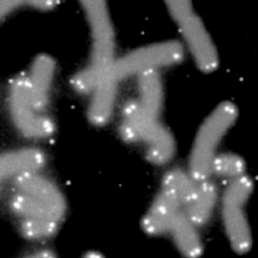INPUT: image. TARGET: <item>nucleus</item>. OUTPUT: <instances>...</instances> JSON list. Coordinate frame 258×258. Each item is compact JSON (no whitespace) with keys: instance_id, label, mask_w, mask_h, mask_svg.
I'll list each match as a JSON object with an SVG mask.
<instances>
[{"instance_id":"f257e3e1","label":"nucleus","mask_w":258,"mask_h":258,"mask_svg":"<svg viewBox=\"0 0 258 258\" xmlns=\"http://www.w3.org/2000/svg\"><path fill=\"white\" fill-rule=\"evenodd\" d=\"M92 32L90 61L73 79V88L81 95L93 92L112 68L114 59V33L109 10L104 1L81 2Z\"/></svg>"},{"instance_id":"f03ea898","label":"nucleus","mask_w":258,"mask_h":258,"mask_svg":"<svg viewBox=\"0 0 258 258\" xmlns=\"http://www.w3.org/2000/svg\"><path fill=\"white\" fill-rule=\"evenodd\" d=\"M238 117L236 106L229 102L220 104L203 122L194 143L190 161V176L197 182L206 181L212 174L220 142Z\"/></svg>"},{"instance_id":"7ed1b4c3","label":"nucleus","mask_w":258,"mask_h":258,"mask_svg":"<svg viewBox=\"0 0 258 258\" xmlns=\"http://www.w3.org/2000/svg\"><path fill=\"white\" fill-rule=\"evenodd\" d=\"M253 184L247 176L232 180L224 192L223 218L232 248L239 254L249 251L252 243L244 205L252 192Z\"/></svg>"},{"instance_id":"20e7f679","label":"nucleus","mask_w":258,"mask_h":258,"mask_svg":"<svg viewBox=\"0 0 258 258\" xmlns=\"http://www.w3.org/2000/svg\"><path fill=\"white\" fill-rule=\"evenodd\" d=\"M184 55L178 41H166L133 51L115 60L110 70V76L119 81L135 75L160 67L170 66L181 61Z\"/></svg>"},{"instance_id":"39448f33","label":"nucleus","mask_w":258,"mask_h":258,"mask_svg":"<svg viewBox=\"0 0 258 258\" xmlns=\"http://www.w3.org/2000/svg\"><path fill=\"white\" fill-rule=\"evenodd\" d=\"M11 116L17 128L30 138H45L53 133V122L48 116L35 109L32 103L28 76H17L9 90Z\"/></svg>"},{"instance_id":"423d86ee","label":"nucleus","mask_w":258,"mask_h":258,"mask_svg":"<svg viewBox=\"0 0 258 258\" xmlns=\"http://www.w3.org/2000/svg\"><path fill=\"white\" fill-rule=\"evenodd\" d=\"M199 69L211 73L219 66V55L205 25L194 11L176 21Z\"/></svg>"},{"instance_id":"0eeeda50","label":"nucleus","mask_w":258,"mask_h":258,"mask_svg":"<svg viewBox=\"0 0 258 258\" xmlns=\"http://www.w3.org/2000/svg\"><path fill=\"white\" fill-rule=\"evenodd\" d=\"M162 127L157 119L143 110L139 101H129L124 106L120 134L125 141L148 143Z\"/></svg>"},{"instance_id":"6e6552de","label":"nucleus","mask_w":258,"mask_h":258,"mask_svg":"<svg viewBox=\"0 0 258 258\" xmlns=\"http://www.w3.org/2000/svg\"><path fill=\"white\" fill-rule=\"evenodd\" d=\"M55 71V62L47 55H39L32 64L28 76L30 96L33 106L39 112L44 113L48 105Z\"/></svg>"},{"instance_id":"1a4fd4ad","label":"nucleus","mask_w":258,"mask_h":258,"mask_svg":"<svg viewBox=\"0 0 258 258\" xmlns=\"http://www.w3.org/2000/svg\"><path fill=\"white\" fill-rule=\"evenodd\" d=\"M181 205L176 199L162 189L153 202L143 220V228L150 235L170 232Z\"/></svg>"},{"instance_id":"9d476101","label":"nucleus","mask_w":258,"mask_h":258,"mask_svg":"<svg viewBox=\"0 0 258 258\" xmlns=\"http://www.w3.org/2000/svg\"><path fill=\"white\" fill-rule=\"evenodd\" d=\"M14 182L19 192L39 199L63 217L64 200L59 190L49 180L37 174L36 171L28 172L15 177Z\"/></svg>"},{"instance_id":"9b49d317","label":"nucleus","mask_w":258,"mask_h":258,"mask_svg":"<svg viewBox=\"0 0 258 258\" xmlns=\"http://www.w3.org/2000/svg\"><path fill=\"white\" fill-rule=\"evenodd\" d=\"M44 154L39 149H24L0 154V182L44 166Z\"/></svg>"},{"instance_id":"f8f14e48","label":"nucleus","mask_w":258,"mask_h":258,"mask_svg":"<svg viewBox=\"0 0 258 258\" xmlns=\"http://www.w3.org/2000/svg\"><path fill=\"white\" fill-rule=\"evenodd\" d=\"M117 84L118 81L108 73L92 92L88 114L95 125H103L109 120L115 103Z\"/></svg>"},{"instance_id":"ddd939ff","label":"nucleus","mask_w":258,"mask_h":258,"mask_svg":"<svg viewBox=\"0 0 258 258\" xmlns=\"http://www.w3.org/2000/svg\"><path fill=\"white\" fill-rule=\"evenodd\" d=\"M195 227L185 213L180 211L170 229L178 248L187 257H199L202 253V243Z\"/></svg>"},{"instance_id":"4468645a","label":"nucleus","mask_w":258,"mask_h":258,"mask_svg":"<svg viewBox=\"0 0 258 258\" xmlns=\"http://www.w3.org/2000/svg\"><path fill=\"white\" fill-rule=\"evenodd\" d=\"M217 198L216 186L210 181H202L195 197L187 205L185 214L195 226L206 224L210 219Z\"/></svg>"},{"instance_id":"2eb2a0df","label":"nucleus","mask_w":258,"mask_h":258,"mask_svg":"<svg viewBox=\"0 0 258 258\" xmlns=\"http://www.w3.org/2000/svg\"><path fill=\"white\" fill-rule=\"evenodd\" d=\"M139 88L142 108L151 117L157 119L162 106V87L155 70L139 75Z\"/></svg>"},{"instance_id":"dca6fc26","label":"nucleus","mask_w":258,"mask_h":258,"mask_svg":"<svg viewBox=\"0 0 258 258\" xmlns=\"http://www.w3.org/2000/svg\"><path fill=\"white\" fill-rule=\"evenodd\" d=\"M12 211L22 219L25 218H45L59 221L61 216L48 205L28 194L19 192L10 202Z\"/></svg>"},{"instance_id":"f3484780","label":"nucleus","mask_w":258,"mask_h":258,"mask_svg":"<svg viewBox=\"0 0 258 258\" xmlns=\"http://www.w3.org/2000/svg\"><path fill=\"white\" fill-rule=\"evenodd\" d=\"M195 180L179 170L168 172L163 179V190L187 206L195 197L198 185Z\"/></svg>"},{"instance_id":"a211bd4d","label":"nucleus","mask_w":258,"mask_h":258,"mask_svg":"<svg viewBox=\"0 0 258 258\" xmlns=\"http://www.w3.org/2000/svg\"><path fill=\"white\" fill-rule=\"evenodd\" d=\"M148 159L156 165L167 163L173 157L175 151L174 140L164 127L146 143Z\"/></svg>"},{"instance_id":"6ab92c4d","label":"nucleus","mask_w":258,"mask_h":258,"mask_svg":"<svg viewBox=\"0 0 258 258\" xmlns=\"http://www.w3.org/2000/svg\"><path fill=\"white\" fill-rule=\"evenodd\" d=\"M58 221L45 218H25L20 224L22 235L30 240L50 238L56 232Z\"/></svg>"},{"instance_id":"aec40b11","label":"nucleus","mask_w":258,"mask_h":258,"mask_svg":"<svg viewBox=\"0 0 258 258\" xmlns=\"http://www.w3.org/2000/svg\"><path fill=\"white\" fill-rule=\"evenodd\" d=\"M246 164L238 156L232 154L217 155L212 165V173L232 180L244 175Z\"/></svg>"},{"instance_id":"412c9836","label":"nucleus","mask_w":258,"mask_h":258,"mask_svg":"<svg viewBox=\"0 0 258 258\" xmlns=\"http://www.w3.org/2000/svg\"><path fill=\"white\" fill-rule=\"evenodd\" d=\"M166 3L169 11L176 21L181 20L194 11L189 1H168Z\"/></svg>"},{"instance_id":"4be33fe9","label":"nucleus","mask_w":258,"mask_h":258,"mask_svg":"<svg viewBox=\"0 0 258 258\" xmlns=\"http://www.w3.org/2000/svg\"><path fill=\"white\" fill-rule=\"evenodd\" d=\"M25 2L16 0H0V21L13 11L17 10Z\"/></svg>"},{"instance_id":"5701e85b","label":"nucleus","mask_w":258,"mask_h":258,"mask_svg":"<svg viewBox=\"0 0 258 258\" xmlns=\"http://www.w3.org/2000/svg\"><path fill=\"white\" fill-rule=\"evenodd\" d=\"M29 3H31V6L33 7L36 8L38 9H51V8L55 6L54 3L56 2L54 1H31L28 2Z\"/></svg>"},{"instance_id":"b1692460","label":"nucleus","mask_w":258,"mask_h":258,"mask_svg":"<svg viewBox=\"0 0 258 258\" xmlns=\"http://www.w3.org/2000/svg\"><path fill=\"white\" fill-rule=\"evenodd\" d=\"M32 257H53L52 252L47 249H39L33 252V255L30 256Z\"/></svg>"}]
</instances>
